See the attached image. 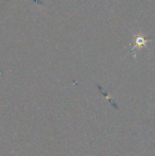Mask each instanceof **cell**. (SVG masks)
<instances>
[{"label":"cell","mask_w":155,"mask_h":156,"mask_svg":"<svg viewBox=\"0 0 155 156\" xmlns=\"http://www.w3.org/2000/svg\"><path fill=\"white\" fill-rule=\"evenodd\" d=\"M147 44H148V41L146 39V37L143 36L141 33L135 34L134 35V46H133L132 50H131V52H132L133 55L135 54V50L141 49V48L146 47V46H147Z\"/></svg>","instance_id":"1"}]
</instances>
